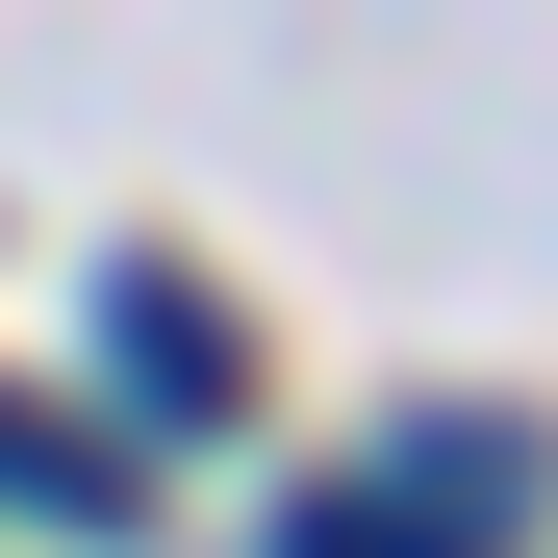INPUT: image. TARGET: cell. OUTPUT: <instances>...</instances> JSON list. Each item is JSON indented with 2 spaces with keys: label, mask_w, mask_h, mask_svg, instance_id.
I'll return each mask as SVG.
<instances>
[{
  "label": "cell",
  "mask_w": 558,
  "mask_h": 558,
  "mask_svg": "<svg viewBox=\"0 0 558 558\" xmlns=\"http://www.w3.org/2000/svg\"><path fill=\"white\" fill-rule=\"evenodd\" d=\"M102 381H128L153 432H229V407H254V330H229L178 254H102Z\"/></svg>",
  "instance_id": "7a4b0ae2"
},
{
  "label": "cell",
  "mask_w": 558,
  "mask_h": 558,
  "mask_svg": "<svg viewBox=\"0 0 558 558\" xmlns=\"http://www.w3.org/2000/svg\"><path fill=\"white\" fill-rule=\"evenodd\" d=\"M508 533H533V432L508 407H457V432H407V457L279 508V558H508Z\"/></svg>",
  "instance_id": "6da1fadb"
}]
</instances>
